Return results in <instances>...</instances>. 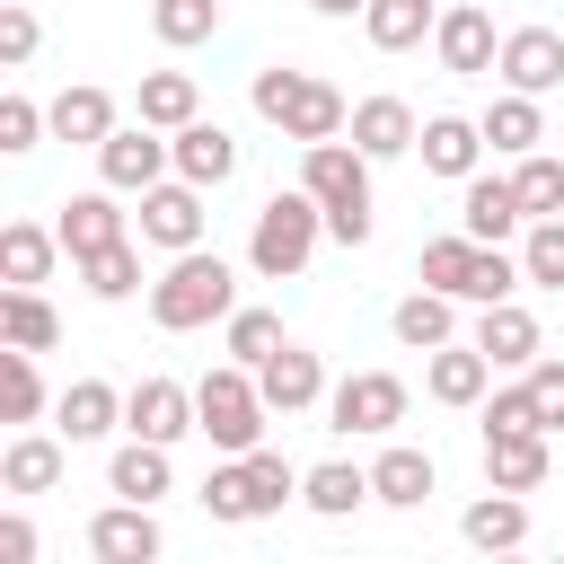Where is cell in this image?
<instances>
[{
  "label": "cell",
  "instance_id": "10",
  "mask_svg": "<svg viewBox=\"0 0 564 564\" xmlns=\"http://www.w3.org/2000/svg\"><path fill=\"white\" fill-rule=\"evenodd\" d=\"M141 238L150 247H203V185H150L141 194Z\"/></svg>",
  "mask_w": 564,
  "mask_h": 564
},
{
  "label": "cell",
  "instance_id": "29",
  "mask_svg": "<svg viewBox=\"0 0 564 564\" xmlns=\"http://www.w3.org/2000/svg\"><path fill=\"white\" fill-rule=\"evenodd\" d=\"M0 485H9V494H53V485H62V441H44V432L9 441V458H0Z\"/></svg>",
  "mask_w": 564,
  "mask_h": 564
},
{
  "label": "cell",
  "instance_id": "36",
  "mask_svg": "<svg viewBox=\"0 0 564 564\" xmlns=\"http://www.w3.org/2000/svg\"><path fill=\"white\" fill-rule=\"evenodd\" d=\"M370 494H379V502H397V511H405V502H423V494H432V458H423V449H388V458L370 467Z\"/></svg>",
  "mask_w": 564,
  "mask_h": 564
},
{
  "label": "cell",
  "instance_id": "27",
  "mask_svg": "<svg viewBox=\"0 0 564 564\" xmlns=\"http://www.w3.org/2000/svg\"><path fill=\"white\" fill-rule=\"evenodd\" d=\"M520 538H529V511H520V494H511V485H494L485 502H467V546L502 555V546H520Z\"/></svg>",
  "mask_w": 564,
  "mask_h": 564
},
{
  "label": "cell",
  "instance_id": "41",
  "mask_svg": "<svg viewBox=\"0 0 564 564\" xmlns=\"http://www.w3.org/2000/svg\"><path fill=\"white\" fill-rule=\"evenodd\" d=\"M520 203H529L538 220H555V212H564V167L529 150V159H520Z\"/></svg>",
  "mask_w": 564,
  "mask_h": 564
},
{
  "label": "cell",
  "instance_id": "13",
  "mask_svg": "<svg viewBox=\"0 0 564 564\" xmlns=\"http://www.w3.org/2000/svg\"><path fill=\"white\" fill-rule=\"evenodd\" d=\"M485 476H494V485H511V494H538V485H546V423L485 432Z\"/></svg>",
  "mask_w": 564,
  "mask_h": 564
},
{
  "label": "cell",
  "instance_id": "42",
  "mask_svg": "<svg viewBox=\"0 0 564 564\" xmlns=\"http://www.w3.org/2000/svg\"><path fill=\"white\" fill-rule=\"evenodd\" d=\"M520 264H529V282H546V291H564V212L529 229V256H520Z\"/></svg>",
  "mask_w": 564,
  "mask_h": 564
},
{
  "label": "cell",
  "instance_id": "47",
  "mask_svg": "<svg viewBox=\"0 0 564 564\" xmlns=\"http://www.w3.org/2000/svg\"><path fill=\"white\" fill-rule=\"evenodd\" d=\"M0 564H35V529L26 520H0Z\"/></svg>",
  "mask_w": 564,
  "mask_h": 564
},
{
  "label": "cell",
  "instance_id": "14",
  "mask_svg": "<svg viewBox=\"0 0 564 564\" xmlns=\"http://www.w3.org/2000/svg\"><path fill=\"white\" fill-rule=\"evenodd\" d=\"M88 546H97V564H150V555H159V520H150V502H115V511H97Z\"/></svg>",
  "mask_w": 564,
  "mask_h": 564
},
{
  "label": "cell",
  "instance_id": "9",
  "mask_svg": "<svg viewBox=\"0 0 564 564\" xmlns=\"http://www.w3.org/2000/svg\"><path fill=\"white\" fill-rule=\"evenodd\" d=\"M405 423V379L388 370H352L335 388V432H397Z\"/></svg>",
  "mask_w": 564,
  "mask_h": 564
},
{
  "label": "cell",
  "instance_id": "15",
  "mask_svg": "<svg viewBox=\"0 0 564 564\" xmlns=\"http://www.w3.org/2000/svg\"><path fill=\"white\" fill-rule=\"evenodd\" d=\"M414 141H423V123H414L405 97H361V106H352V150L397 159V150H414Z\"/></svg>",
  "mask_w": 564,
  "mask_h": 564
},
{
  "label": "cell",
  "instance_id": "26",
  "mask_svg": "<svg viewBox=\"0 0 564 564\" xmlns=\"http://www.w3.org/2000/svg\"><path fill=\"white\" fill-rule=\"evenodd\" d=\"M485 379H494L485 344H441V352H432V397H441V405H476Z\"/></svg>",
  "mask_w": 564,
  "mask_h": 564
},
{
  "label": "cell",
  "instance_id": "48",
  "mask_svg": "<svg viewBox=\"0 0 564 564\" xmlns=\"http://www.w3.org/2000/svg\"><path fill=\"white\" fill-rule=\"evenodd\" d=\"M317 18H352V9H370V0H308Z\"/></svg>",
  "mask_w": 564,
  "mask_h": 564
},
{
  "label": "cell",
  "instance_id": "30",
  "mask_svg": "<svg viewBox=\"0 0 564 564\" xmlns=\"http://www.w3.org/2000/svg\"><path fill=\"white\" fill-rule=\"evenodd\" d=\"M115 414H123V397H115L106 379H70V388H62V432H70V441L115 432Z\"/></svg>",
  "mask_w": 564,
  "mask_h": 564
},
{
  "label": "cell",
  "instance_id": "16",
  "mask_svg": "<svg viewBox=\"0 0 564 564\" xmlns=\"http://www.w3.org/2000/svg\"><path fill=\"white\" fill-rule=\"evenodd\" d=\"M123 423H132L141 441H176V432H194V397H185L176 379H141V388L123 397Z\"/></svg>",
  "mask_w": 564,
  "mask_h": 564
},
{
  "label": "cell",
  "instance_id": "8",
  "mask_svg": "<svg viewBox=\"0 0 564 564\" xmlns=\"http://www.w3.org/2000/svg\"><path fill=\"white\" fill-rule=\"evenodd\" d=\"M167 159H176V150L159 141V123H132V132L115 123V132L97 141V167H106V185H123V194H150Z\"/></svg>",
  "mask_w": 564,
  "mask_h": 564
},
{
  "label": "cell",
  "instance_id": "1",
  "mask_svg": "<svg viewBox=\"0 0 564 564\" xmlns=\"http://www.w3.org/2000/svg\"><path fill=\"white\" fill-rule=\"evenodd\" d=\"M256 115L264 123H282L291 141H335L344 123H352V106H344V88L335 79H317V70H256Z\"/></svg>",
  "mask_w": 564,
  "mask_h": 564
},
{
  "label": "cell",
  "instance_id": "32",
  "mask_svg": "<svg viewBox=\"0 0 564 564\" xmlns=\"http://www.w3.org/2000/svg\"><path fill=\"white\" fill-rule=\"evenodd\" d=\"M53 247H62V238H44V229H35V220H9V229H0V273H9V282H26V291H35V282H44V273H53Z\"/></svg>",
  "mask_w": 564,
  "mask_h": 564
},
{
  "label": "cell",
  "instance_id": "11",
  "mask_svg": "<svg viewBox=\"0 0 564 564\" xmlns=\"http://www.w3.org/2000/svg\"><path fill=\"white\" fill-rule=\"evenodd\" d=\"M511 88H529V97H546L555 79H564V35L555 26H511L502 35V62H494Z\"/></svg>",
  "mask_w": 564,
  "mask_h": 564
},
{
  "label": "cell",
  "instance_id": "46",
  "mask_svg": "<svg viewBox=\"0 0 564 564\" xmlns=\"http://www.w3.org/2000/svg\"><path fill=\"white\" fill-rule=\"evenodd\" d=\"M520 423H538V405H529V379H520V388H502V397L485 405V432H520Z\"/></svg>",
  "mask_w": 564,
  "mask_h": 564
},
{
  "label": "cell",
  "instance_id": "45",
  "mask_svg": "<svg viewBox=\"0 0 564 564\" xmlns=\"http://www.w3.org/2000/svg\"><path fill=\"white\" fill-rule=\"evenodd\" d=\"M26 53H35V9L0 0V62H26Z\"/></svg>",
  "mask_w": 564,
  "mask_h": 564
},
{
  "label": "cell",
  "instance_id": "33",
  "mask_svg": "<svg viewBox=\"0 0 564 564\" xmlns=\"http://www.w3.org/2000/svg\"><path fill=\"white\" fill-rule=\"evenodd\" d=\"M397 344H405V352H441V344H449V291L397 300Z\"/></svg>",
  "mask_w": 564,
  "mask_h": 564
},
{
  "label": "cell",
  "instance_id": "3",
  "mask_svg": "<svg viewBox=\"0 0 564 564\" xmlns=\"http://www.w3.org/2000/svg\"><path fill=\"white\" fill-rule=\"evenodd\" d=\"M229 300H238V273L220 264V256H203V247H185L159 282H150V317L159 326H212V317H229Z\"/></svg>",
  "mask_w": 564,
  "mask_h": 564
},
{
  "label": "cell",
  "instance_id": "31",
  "mask_svg": "<svg viewBox=\"0 0 564 564\" xmlns=\"http://www.w3.org/2000/svg\"><path fill=\"white\" fill-rule=\"evenodd\" d=\"M361 18H370V44H379V53H405V44H423V35L441 26L432 0H370Z\"/></svg>",
  "mask_w": 564,
  "mask_h": 564
},
{
  "label": "cell",
  "instance_id": "24",
  "mask_svg": "<svg viewBox=\"0 0 564 564\" xmlns=\"http://www.w3.org/2000/svg\"><path fill=\"white\" fill-rule=\"evenodd\" d=\"M53 238H62V247H70V264H79V256H97V247H115V238H123V212H115L106 194H79V203H62Z\"/></svg>",
  "mask_w": 564,
  "mask_h": 564
},
{
  "label": "cell",
  "instance_id": "25",
  "mask_svg": "<svg viewBox=\"0 0 564 564\" xmlns=\"http://www.w3.org/2000/svg\"><path fill=\"white\" fill-rule=\"evenodd\" d=\"M106 485H115L123 502H159V494H167V441H141V432H132V441L115 449Z\"/></svg>",
  "mask_w": 564,
  "mask_h": 564
},
{
  "label": "cell",
  "instance_id": "35",
  "mask_svg": "<svg viewBox=\"0 0 564 564\" xmlns=\"http://www.w3.org/2000/svg\"><path fill=\"white\" fill-rule=\"evenodd\" d=\"M35 405H44V379H35V352H18V344H0V423H35Z\"/></svg>",
  "mask_w": 564,
  "mask_h": 564
},
{
  "label": "cell",
  "instance_id": "21",
  "mask_svg": "<svg viewBox=\"0 0 564 564\" xmlns=\"http://www.w3.org/2000/svg\"><path fill=\"white\" fill-rule=\"evenodd\" d=\"M53 335H62L53 300L26 291V282H9V291H0V344H18V352H53Z\"/></svg>",
  "mask_w": 564,
  "mask_h": 564
},
{
  "label": "cell",
  "instance_id": "2",
  "mask_svg": "<svg viewBox=\"0 0 564 564\" xmlns=\"http://www.w3.org/2000/svg\"><path fill=\"white\" fill-rule=\"evenodd\" d=\"M300 185L326 203V229H335L344 247H361V238H370V150L308 141V159H300Z\"/></svg>",
  "mask_w": 564,
  "mask_h": 564
},
{
  "label": "cell",
  "instance_id": "17",
  "mask_svg": "<svg viewBox=\"0 0 564 564\" xmlns=\"http://www.w3.org/2000/svg\"><path fill=\"white\" fill-rule=\"evenodd\" d=\"M432 44H441L449 70H494V62H502V35H494L485 9H449V18L432 26Z\"/></svg>",
  "mask_w": 564,
  "mask_h": 564
},
{
  "label": "cell",
  "instance_id": "4",
  "mask_svg": "<svg viewBox=\"0 0 564 564\" xmlns=\"http://www.w3.org/2000/svg\"><path fill=\"white\" fill-rule=\"evenodd\" d=\"M264 414H273V405H264V388H256L247 361H229V370H212V379L194 388V432H212V449H229V458L264 441Z\"/></svg>",
  "mask_w": 564,
  "mask_h": 564
},
{
  "label": "cell",
  "instance_id": "7",
  "mask_svg": "<svg viewBox=\"0 0 564 564\" xmlns=\"http://www.w3.org/2000/svg\"><path fill=\"white\" fill-rule=\"evenodd\" d=\"M317 220H326V203L300 185V194H273L264 212H256V273H300L308 264V247H317Z\"/></svg>",
  "mask_w": 564,
  "mask_h": 564
},
{
  "label": "cell",
  "instance_id": "20",
  "mask_svg": "<svg viewBox=\"0 0 564 564\" xmlns=\"http://www.w3.org/2000/svg\"><path fill=\"white\" fill-rule=\"evenodd\" d=\"M529 220L520 176H467V238H511Z\"/></svg>",
  "mask_w": 564,
  "mask_h": 564
},
{
  "label": "cell",
  "instance_id": "23",
  "mask_svg": "<svg viewBox=\"0 0 564 564\" xmlns=\"http://www.w3.org/2000/svg\"><path fill=\"white\" fill-rule=\"evenodd\" d=\"M229 167H238V141H229L220 123H203V115H194V123L176 132V176H185V185H220Z\"/></svg>",
  "mask_w": 564,
  "mask_h": 564
},
{
  "label": "cell",
  "instance_id": "18",
  "mask_svg": "<svg viewBox=\"0 0 564 564\" xmlns=\"http://www.w3.org/2000/svg\"><path fill=\"white\" fill-rule=\"evenodd\" d=\"M414 150H423L432 176H476V159H485V123H467V115H432Z\"/></svg>",
  "mask_w": 564,
  "mask_h": 564
},
{
  "label": "cell",
  "instance_id": "28",
  "mask_svg": "<svg viewBox=\"0 0 564 564\" xmlns=\"http://www.w3.org/2000/svg\"><path fill=\"white\" fill-rule=\"evenodd\" d=\"M44 115H53V132H62V141H106V132H115V97H106V88H88V79H79V88H62Z\"/></svg>",
  "mask_w": 564,
  "mask_h": 564
},
{
  "label": "cell",
  "instance_id": "5",
  "mask_svg": "<svg viewBox=\"0 0 564 564\" xmlns=\"http://www.w3.org/2000/svg\"><path fill=\"white\" fill-rule=\"evenodd\" d=\"M291 485H300V467H291L282 449H264V441H256V449H238L229 467H212V476H203V502H212V520H256V511H273Z\"/></svg>",
  "mask_w": 564,
  "mask_h": 564
},
{
  "label": "cell",
  "instance_id": "40",
  "mask_svg": "<svg viewBox=\"0 0 564 564\" xmlns=\"http://www.w3.org/2000/svg\"><path fill=\"white\" fill-rule=\"evenodd\" d=\"M300 494H308V511H326V520H335V511H352V502L370 494V476L335 458V467H308V476H300Z\"/></svg>",
  "mask_w": 564,
  "mask_h": 564
},
{
  "label": "cell",
  "instance_id": "38",
  "mask_svg": "<svg viewBox=\"0 0 564 564\" xmlns=\"http://www.w3.org/2000/svg\"><path fill=\"white\" fill-rule=\"evenodd\" d=\"M79 273H88V291H97V300H132V282H141V256H132V238H115V247L79 256Z\"/></svg>",
  "mask_w": 564,
  "mask_h": 564
},
{
  "label": "cell",
  "instance_id": "43",
  "mask_svg": "<svg viewBox=\"0 0 564 564\" xmlns=\"http://www.w3.org/2000/svg\"><path fill=\"white\" fill-rule=\"evenodd\" d=\"M529 405L546 432H564V361H529Z\"/></svg>",
  "mask_w": 564,
  "mask_h": 564
},
{
  "label": "cell",
  "instance_id": "39",
  "mask_svg": "<svg viewBox=\"0 0 564 564\" xmlns=\"http://www.w3.org/2000/svg\"><path fill=\"white\" fill-rule=\"evenodd\" d=\"M282 344H291V335H282V317H273V308H238V317H229V361H247V370H256V361H273Z\"/></svg>",
  "mask_w": 564,
  "mask_h": 564
},
{
  "label": "cell",
  "instance_id": "19",
  "mask_svg": "<svg viewBox=\"0 0 564 564\" xmlns=\"http://www.w3.org/2000/svg\"><path fill=\"white\" fill-rule=\"evenodd\" d=\"M538 141H546V115H538V97H529V88H511V97H494V106H485V150L529 159Z\"/></svg>",
  "mask_w": 564,
  "mask_h": 564
},
{
  "label": "cell",
  "instance_id": "12",
  "mask_svg": "<svg viewBox=\"0 0 564 564\" xmlns=\"http://www.w3.org/2000/svg\"><path fill=\"white\" fill-rule=\"evenodd\" d=\"M476 344H485V361H494V370H529L546 335H538V317H529L520 300H485V317H476Z\"/></svg>",
  "mask_w": 564,
  "mask_h": 564
},
{
  "label": "cell",
  "instance_id": "37",
  "mask_svg": "<svg viewBox=\"0 0 564 564\" xmlns=\"http://www.w3.org/2000/svg\"><path fill=\"white\" fill-rule=\"evenodd\" d=\"M150 26H159V44H203V35H220V0H150Z\"/></svg>",
  "mask_w": 564,
  "mask_h": 564
},
{
  "label": "cell",
  "instance_id": "22",
  "mask_svg": "<svg viewBox=\"0 0 564 564\" xmlns=\"http://www.w3.org/2000/svg\"><path fill=\"white\" fill-rule=\"evenodd\" d=\"M256 388H264V405H273V414H300V405H317V352L282 344L273 361H256Z\"/></svg>",
  "mask_w": 564,
  "mask_h": 564
},
{
  "label": "cell",
  "instance_id": "6",
  "mask_svg": "<svg viewBox=\"0 0 564 564\" xmlns=\"http://www.w3.org/2000/svg\"><path fill=\"white\" fill-rule=\"evenodd\" d=\"M520 273H529V264H511L494 238H432V247H423V282H432V291H458V300H511Z\"/></svg>",
  "mask_w": 564,
  "mask_h": 564
},
{
  "label": "cell",
  "instance_id": "34",
  "mask_svg": "<svg viewBox=\"0 0 564 564\" xmlns=\"http://www.w3.org/2000/svg\"><path fill=\"white\" fill-rule=\"evenodd\" d=\"M141 123L185 132V123H194V79H185V70H150V79H141Z\"/></svg>",
  "mask_w": 564,
  "mask_h": 564
},
{
  "label": "cell",
  "instance_id": "44",
  "mask_svg": "<svg viewBox=\"0 0 564 564\" xmlns=\"http://www.w3.org/2000/svg\"><path fill=\"white\" fill-rule=\"evenodd\" d=\"M44 123H53V115H35L26 97H0V150H35Z\"/></svg>",
  "mask_w": 564,
  "mask_h": 564
}]
</instances>
